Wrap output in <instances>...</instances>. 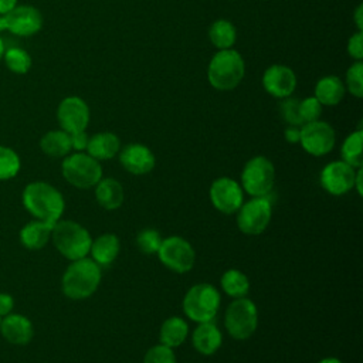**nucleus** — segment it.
<instances>
[{"instance_id":"obj_1","label":"nucleus","mask_w":363,"mask_h":363,"mask_svg":"<svg viewBox=\"0 0 363 363\" xmlns=\"http://www.w3.org/2000/svg\"><path fill=\"white\" fill-rule=\"evenodd\" d=\"M23 207L33 218L50 224L62 218L65 200L62 193L51 183L37 180L26 184L21 193Z\"/></svg>"},{"instance_id":"obj_2","label":"nucleus","mask_w":363,"mask_h":363,"mask_svg":"<svg viewBox=\"0 0 363 363\" xmlns=\"http://www.w3.org/2000/svg\"><path fill=\"white\" fill-rule=\"evenodd\" d=\"M102 281V268L89 257H84L65 268L61 277V291L72 301H84L92 296Z\"/></svg>"},{"instance_id":"obj_3","label":"nucleus","mask_w":363,"mask_h":363,"mask_svg":"<svg viewBox=\"0 0 363 363\" xmlns=\"http://www.w3.org/2000/svg\"><path fill=\"white\" fill-rule=\"evenodd\" d=\"M51 242L64 258L75 261L89 255L92 237L78 221L60 218L52 225Z\"/></svg>"},{"instance_id":"obj_4","label":"nucleus","mask_w":363,"mask_h":363,"mask_svg":"<svg viewBox=\"0 0 363 363\" xmlns=\"http://www.w3.org/2000/svg\"><path fill=\"white\" fill-rule=\"evenodd\" d=\"M245 74V64L241 54L233 48L218 50L210 60L207 78L213 88L231 91L240 85Z\"/></svg>"},{"instance_id":"obj_5","label":"nucleus","mask_w":363,"mask_h":363,"mask_svg":"<svg viewBox=\"0 0 363 363\" xmlns=\"http://www.w3.org/2000/svg\"><path fill=\"white\" fill-rule=\"evenodd\" d=\"M221 295L218 289L208 282H199L187 289L182 301L184 315L196 322L213 320L220 309Z\"/></svg>"},{"instance_id":"obj_6","label":"nucleus","mask_w":363,"mask_h":363,"mask_svg":"<svg viewBox=\"0 0 363 363\" xmlns=\"http://www.w3.org/2000/svg\"><path fill=\"white\" fill-rule=\"evenodd\" d=\"M61 173L72 187L88 190L102 179V164L86 152H74L64 157Z\"/></svg>"},{"instance_id":"obj_7","label":"nucleus","mask_w":363,"mask_h":363,"mask_svg":"<svg viewBox=\"0 0 363 363\" xmlns=\"http://www.w3.org/2000/svg\"><path fill=\"white\" fill-rule=\"evenodd\" d=\"M227 333L235 340L250 339L258 328V308L250 298L233 299L224 313Z\"/></svg>"},{"instance_id":"obj_8","label":"nucleus","mask_w":363,"mask_h":363,"mask_svg":"<svg viewBox=\"0 0 363 363\" xmlns=\"http://www.w3.org/2000/svg\"><path fill=\"white\" fill-rule=\"evenodd\" d=\"M244 193L251 197H264L271 193L275 184V166L265 156H254L244 164L240 176Z\"/></svg>"},{"instance_id":"obj_9","label":"nucleus","mask_w":363,"mask_h":363,"mask_svg":"<svg viewBox=\"0 0 363 363\" xmlns=\"http://www.w3.org/2000/svg\"><path fill=\"white\" fill-rule=\"evenodd\" d=\"M237 227L245 235L262 234L272 218V203L268 196L251 197L237 210Z\"/></svg>"},{"instance_id":"obj_10","label":"nucleus","mask_w":363,"mask_h":363,"mask_svg":"<svg viewBox=\"0 0 363 363\" xmlns=\"http://www.w3.org/2000/svg\"><path fill=\"white\" fill-rule=\"evenodd\" d=\"M156 254L160 262L176 274H186L191 271L196 262V251L193 245L180 235L163 238Z\"/></svg>"},{"instance_id":"obj_11","label":"nucleus","mask_w":363,"mask_h":363,"mask_svg":"<svg viewBox=\"0 0 363 363\" xmlns=\"http://www.w3.org/2000/svg\"><path fill=\"white\" fill-rule=\"evenodd\" d=\"M299 143L311 156L320 157L332 152L336 143V133L332 125L325 121H313L301 126Z\"/></svg>"},{"instance_id":"obj_12","label":"nucleus","mask_w":363,"mask_h":363,"mask_svg":"<svg viewBox=\"0 0 363 363\" xmlns=\"http://www.w3.org/2000/svg\"><path fill=\"white\" fill-rule=\"evenodd\" d=\"M208 197L217 211L223 214H235L244 203V190L235 179L221 176L210 184Z\"/></svg>"},{"instance_id":"obj_13","label":"nucleus","mask_w":363,"mask_h":363,"mask_svg":"<svg viewBox=\"0 0 363 363\" xmlns=\"http://www.w3.org/2000/svg\"><path fill=\"white\" fill-rule=\"evenodd\" d=\"M43 27V16L38 9L28 4L16 6L11 11L0 16V30H9L18 37H30Z\"/></svg>"},{"instance_id":"obj_14","label":"nucleus","mask_w":363,"mask_h":363,"mask_svg":"<svg viewBox=\"0 0 363 363\" xmlns=\"http://www.w3.org/2000/svg\"><path fill=\"white\" fill-rule=\"evenodd\" d=\"M357 169L352 167L346 162L333 160L329 162L319 174L322 189L332 196H343L354 187V177Z\"/></svg>"},{"instance_id":"obj_15","label":"nucleus","mask_w":363,"mask_h":363,"mask_svg":"<svg viewBox=\"0 0 363 363\" xmlns=\"http://www.w3.org/2000/svg\"><path fill=\"white\" fill-rule=\"evenodd\" d=\"M89 118V106L79 96H67L58 104L57 121L60 128L68 133L86 130Z\"/></svg>"},{"instance_id":"obj_16","label":"nucleus","mask_w":363,"mask_h":363,"mask_svg":"<svg viewBox=\"0 0 363 363\" xmlns=\"http://www.w3.org/2000/svg\"><path fill=\"white\" fill-rule=\"evenodd\" d=\"M119 163L130 174L143 176L153 170L156 164L155 153L142 143H129L119 150Z\"/></svg>"},{"instance_id":"obj_17","label":"nucleus","mask_w":363,"mask_h":363,"mask_svg":"<svg viewBox=\"0 0 363 363\" xmlns=\"http://www.w3.org/2000/svg\"><path fill=\"white\" fill-rule=\"evenodd\" d=\"M262 86L269 95L284 99L291 96L295 91L296 75L292 68L282 64H274L264 71Z\"/></svg>"},{"instance_id":"obj_18","label":"nucleus","mask_w":363,"mask_h":363,"mask_svg":"<svg viewBox=\"0 0 363 363\" xmlns=\"http://www.w3.org/2000/svg\"><path fill=\"white\" fill-rule=\"evenodd\" d=\"M0 335L10 345L24 346L33 340L34 326L27 316L11 312L7 316L1 318Z\"/></svg>"},{"instance_id":"obj_19","label":"nucleus","mask_w":363,"mask_h":363,"mask_svg":"<svg viewBox=\"0 0 363 363\" xmlns=\"http://www.w3.org/2000/svg\"><path fill=\"white\" fill-rule=\"evenodd\" d=\"M191 345L200 354L211 356L221 347L223 333L213 320L197 323L191 333Z\"/></svg>"},{"instance_id":"obj_20","label":"nucleus","mask_w":363,"mask_h":363,"mask_svg":"<svg viewBox=\"0 0 363 363\" xmlns=\"http://www.w3.org/2000/svg\"><path fill=\"white\" fill-rule=\"evenodd\" d=\"M96 203L108 211L118 210L125 201V189L113 177H102L94 187Z\"/></svg>"},{"instance_id":"obj_21","label":"nucleus","mask_w":363,"mask_h":363,"mask_svg":"<svg viewBox=\"0 0 363 363\" xmlns=\"http://www.w3.org/2000/svg\"><path fill=\"white\" fill-rule=\"evenodd\" d=\"M52 225L54 224L40 221L35 218L26 223L18 233V240L21 245L31 251L43 250L51 241Z\"/></svg>"},{"instance_id":"obj_22","label":"nucleus","mask_w":363,"mask_h":363,"mask_svg":"<svg viewBox=\"0 0 363 363\" xmlns=\"http://www.w3.org/2000/svg\"><path fill=\"white\" fill-rule=\"evenodd\" d=\"M121 241L113 233H104L92 238L89 248V258L94 259L101 268L111 265L119 255Z\"/></svg>"},{"instance_id":"obj_23","label":"nucleus","mask_w":363,"mask_h":363,"mask_svg":"<svg viewBox=\"0 0 363 363\" xmlns=\"http://www.w3.org/2000/svg\"><path fill=\"white\" fill-rule=\"evenodd\" d=\"M121 150V140L112 132H99L89 136L86 153L96 160H109Z\"/></svg>"},{"instance_id":"obj_24","label":"nucleus","mask_w":363,"mask_h":363,"mask_svg":"<svg viewBox=\"0 0 363 363\" xmlns=\"http://www.w3.org/2000/svg\"><path fill=\"white\" fill-rule=\"evenodd\" d=\"M190 332L189 323L180 316L167 318L159 329V343L176 349L184 343Z\"/></svg>"},{"instance_id":"obj_25","label":"nucleus","mask_w":363,"mask_h":363,"mask_svg":"<svg viewBox=\"0 0 363 363\" xmlns=\"http://www.w3.org/2000/svg\"><path fill=\"white\" fill-rule=\"evenodd\" d=\"M346 88L342 79L336 75L322 77L315 85V98L326 106L337 105L345 96Z\"/></svg>"},{"instance_id":"obj_26","label":"nucleus","mask_w":363,"mask_h":363,"mask_svg":"<svg viewBox=\"0 0 363 363\" xmlns=\"http://www.w3.org/2000/svg\"><path fill=\"white\" fill-rule=\"evenodd\" d=\"M40 149L50 157H65L72 150L69 133L62 129L48 130L40 139Z\"/></svg>"},{"instance_id":"obj_27","label":"nucleus","mask_w":363,"mask_h":363,"mask_svg":"<svg viewBox=\"0 0 363 363\" xmlns=\"http://www.w3.org/2000/svg\"><path fill=\"white\" fill-rule=\"evenodd\" d=\"M220 286L225 295H228L233 299H237L248 295L251 284L248 277L242 271L237 268H230L223 272L220 278Z\"/></svg>"},{"instance_id":"obj_28","label":"nucleus","mask_w":363,"mask_h":363,"mask_svg":"<svg viewBox=\"0 0 363 363\" xmlns=\"http://www.w3.org/2000/svg\"><path fill=\"white\" fill-rule=\"evenodd\" d=\"M208 38L218 50L233 48L237 40V30L234 24L225 18L216 20L208 28Z\"/></svg>"},{"instance_id":"obj_29","label":"nucleus","mask_w":363,"mask_h":363,"mask_svg":"<svg viewBox=\"0 0 363 363\" xmlns=\"http://www.w3.org/2000/svg\"><path fill=\"white\" fill-rule=\"evenodd\" d=\"M363 130L359 128L357 130L349 133L340 147V156L342 160L350 164L354 169H362L363 166Z\"/></svg>"},{"instance_id":"obj_30","label":"nucleus","mask_w":363,"mask_h":363,"mask_svg":"<svg viewBox=\"0 0 363 363\" xmlns=\"http://www.w3.org/2000/svg\"><path fill=\"white\" fill-rule=\"evenodd\" d=\"M21 169V160L18 153L9 147L0 145V182L14 179Z\"/></svg>"},{"instance_id":"obj_31","label":"nucleus","mask_w":363,"mask_h":363,"mask_svg":"<svg viewBox=\"0 0 363 363\" xmlns=\"http://www.w3.org/2000/svg\"><path fill=\"white\" fill-rule=\"evenodd\" d=\"M3 58H4L6 67L14 74H26L31 68V57L23 48L11 47L4 51Z\"/></svg>"},{"instance_id":"obj_32","label":"nucleus","mask_w":363,"mask_h":363,"mask_svg":"<svg viewBox=\"0 0 363 363\" xmlns=\"http://www.w3.org/2000/svg\"><path fill=\"white\" fill-rule=\"evenodd\" d=\"M162 240L163 238L157 230L143 228L138 233V235L135 238V244L140 252H143L146 255H152V254L157 252V250L162 244Z\"/></svg>"},{"instance_id":"obj_33","label":"nucleus","mask_w":363,"mask_h":363,"mask_svg":"<svg viewBox=\"0 0 363 363\" xmlns=\"http://www.w3.org/2000/svg\"><path fill=\"white\" fill-rule=\"evenodd\" d=\"M345 88L356 98L363 96V62L354 61L346 71Z\"/></svg>"},{"instance_id":"obj_34","label":"nucleus","mask_w":363,"mask_h":363,"mask_svg":"<svg viewBox=\"0 0 363 363\" xmlns=\"http://www.w3.org/2000/svg\"><path fill=\"white\" fill-rule=\"evenodd\" d=\"M142 363H177L174 349L157 343L147 349Z\"/></svg>"},{"instance_id":"obj_35","label":"nucleus","mask_w":363,"mask_h":363,"mask_svg":"<svg viewBox=\"0 0 363 363\" xmlns=\"http://www.w3.org/2000/svg\"><path fill=\"white\" fill-rule=\"evenodd\" d=\"M279 112L288 125H294V126L303 125L299 115V99L289 98V96L284 98V101L279 105Z\"/></svg>"},{"instance_id":"obj_36","label":"nucleus","mask_w":363,"mask_h":363,"mask_svg":"<svg viewBox=\"0 0 363 363\" xmlns=\"http://www.w3.org/2000/svg\"><path fill=\"white\" fill-rule=\"evenodd\" d=\"M322 104L315 96H308L299 101V115L303 123L318 121L322 113Z\"/></svg>"},{"instance_id":"obj_37","label":"nucleus","mask_w":363,"mask_h":363,"mask_svg":"<svg viewBox=\"0 0 363 363\" xmlns=\"http://www.w3.org/2000/svg\"><path fill=\"white\" fill-rule=\"evenodd\" d=\"M347 54L354 60V61H362L363 58V33L356 31L354 34L350 35L347 41Z\"/></svg>"},{"instance_id":"obj_38","label":"nucleus","mask_w":363,"mask_h":363,"mask_svg":"<svg viewBox=\"0 0 363 363\" xmlns=\"http://www.w3.org/2000/svg\"><path fill=\"white\" fill-rule=\"evenodd\" d=\"M69 139H71V147L75 152H85L86 146H88V140H89V135L86 133V130H78L74 133H69Z\"/></svg>"},{"instance_id":"obj_39","label":"nucleus","mask_w":363,"mask_h":363,"mask_svg":"<svg viewBox=\"0 0 363 363\" xmlns=\"http://www.w3.org/2000/svg\"><path fill=\"white\" fill-rule=\"evenodd\" d=\"M14 311V298L7 292H0V318L7 316Z\"/></svg>"},{"instance_id":"obj_40","label":"nucleus","mask_w":363,"mask_h":363,"mask_svg":"<svg viewBox=\"0 0 363 363\" xmlns=\"http://www.w3.org/2000/svg\"><path fill=\"white\" fill-rule=\"evenodd\" d=\"M284 138L288 143H299L301 139V126L288 125L284 130Z\"/></svg>"},{"instance_id":"obj_41","label":"nucleus","mask_w":363,"mask_h":363,"mask_svg":"<svg viewBox=\"0 0 363 363\" xmlns=\"http://www.w3.org/2000/svg\"><path fill=\"white\" fill-rule=\"evenodd\" d=\"M17 6V0H0V16L7 14Z\"/></svg>"},{"instance_id":"obj_42","label":"nucleus","mask_w":363,"mask_h":363,"mask_svg":"<svg viewBox=\"0 0 363 363\" xmlns=\"http://www.w3.org/2000/svg\"><path fill=\"white\" fill-rule=\"evenodd\" d=\"M362 177H363V169H357L356 172V177H354V187L357 194L362 196L363 194V183H362Z\"/></svg>"},{"instance_id":"obj_43","label":"nucleus","mask_w":363,"mask_h":363,"mask_svg":"<svg viewBox=\"0 0 363 363\" xmlns=\"http://www.w3.org/2000/svg\"><path fill=\"white\" fill-rule=\"evenodd\" d=\"M363 10V6L362 4H359L357 6V9H356V11H354V21H356V26H357V30L359 31H362V28H363V17H362V11Z\"/></svg>"},{"instance_id":"obj_44","label":"nucleus","mask_w":363,"mask_h":363,"mask_svg":"<svg viewBox=\"0 0 363 363\" xmlns=\"http://www.w3.org/2000/svg\"><path fill=\"white\" fill-rule=\"evenodd\" d=\"M318 363H343L340 359L337 357H333V356H329V357H323L320 359Z\"/></svg>"},{"instance_id":"obj_45","label":"nucleus","mask_w":363,"mask_h":363,"mask_svg":"<svg viewBox=\"0 0 363 363\" xmlns=\"http://www.w3.org/2000/svg\"><path fill=\"white\" fill-rule=\"evenodd\" d=\"M4 51H6V47H4V43H3V40H1V37H0V60L3 58Z\"/></svg>"},{"instance_id":"obj_46","label":"nucleus","mask_w":363,"mask_h":363,"mask_svg":"<svg viewBox=\"0 0 363 363\" xmlns=\"http://www.w3.org/2000/svg\"><path fill=\"white\" fill-rule=\"evenodd\" d=\"M0 322H1V318H0Z\"/></svg>"}]
</instances>
